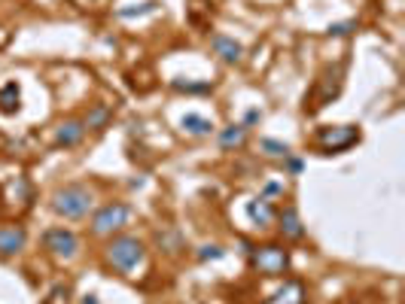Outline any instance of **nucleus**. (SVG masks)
Returning <instances> with one entry per match:
<instances>
[{
  "label": "nucleus",
  "mask_w": 405,
  "mask_h": 304,
  "mask_svg": "<svg viewBox=\"0 0 405 304\" xmlns=\"http://www.w3.org/2000/svg\"><path fill=\"white\" fill-rule=\"evenodd\" d=\"M0 110H4V112L19 110V88H16V83H9L4 92H0Z\"/></svg>",
  "instance_id": "obj_12"
},
{
  "label": "nucleus",
  "mask_w": 405,
  "mask_h": 304,
  "mask_svg": "<svg viewBox=\"0 0 405 304\" xmlns=\"http://www.w3.org/2000/svg\"><path fill=\"white\" fill-rule=\"evenodd\" d=\"M83 304H98V301H95V295H88V298H86Z\"/></svg>",
  "instance_id": "obj_20"
},
{
  "label": "nucleus",
  "mask_w": 405,
  "mask_h": 304,
  "mask_svg": "<svg viewBox=\"0 0 405 304\" xmlns=\"http://www.w3.org/2000/svg\"><path fill=\"white\" fill-rule=\"evenodd\" d=\"M280 231H284L287 238H292V241H299L302 234H305V229H302V222H299V213L292 207H287L284 213H280Z\"/></svg>",
  "instance_id": "obj_10"
},
{
  "label": "nucleus",
  "mask_w": 405,
  "mask_h": 304,
  "mask_svg": "<svg viewBox=\"0 0 405 304\" xmlns=\"http://www.w3.org/2000/svg\"><path fill=\"white\" fill-rule=\"evenodd\" d=\"M83 134H86L83 122H64L61 131H58V146H73V143H80Z\"/></svg>",
  "instance_id": "obj_11"
},
{
  "label": "nucleus",
  "mask_w": 405,
  "mask_h": 304,
  "mask_svg": "<svg viewBox=\"0 0 405 304\" xmlns=\"http://www.w3.org/2000/svg\"><path fill=\"white\" fill-rule=\"evenodd\" d=\"M351 28H354V25H332V28H329V33H339V37H342V33H347Z\"/></svg>",
  "instance_id": "obj_19"
},
{
  "label": "nucleus",
  "mask_w": 405,
  "mask_h": 304,
  "mask_svg": "<svg viewBox=\"0 0 405 304\" xmlns=\"http://www.w3.org/2000/svg\"><path fill=\"white\" fill-rule=\"evenodd\" d=\"M183 128L189 131V134H210V122L207 119H201V116H193V112H189V116H183Z\"/></svg>",
  "instance_id": "obj_14"
},
{
  "label": "nucleus",
  "mask_w": 405,
  "mask_h": 304,
  "mask_svg": "<svg viewBox=\"0 0 405 304\" xmlns=\"http://www.w3.org/2000/svg\"><path fill=\"white\" fill-rule=\"evenodd\" d=\"M302 301H305V286L299 280H287L284 289H277L265 304H302Z\"/></svg>",
  "instance_id": "obj_7"
},
{
  "label": "nucleus",
  "mask_w": 405,
  "mask_h": 304,
  "mask_svg": "<svg viewBox=\"0 0 405 304\" xmlns=\"http://www.w3.org/2000/svg\"><path fill=\"white\" fill-rule=\"evenodd\" d=\"M107 116H110V110H107V107H95L92 112H88L86 125H88V128H101V125L107 122Z\"/></svg>",
  "instance_id": "obj_16"
},
{
  "label": "nucleus",
  "mask_w": 405,
  "mask_h": 304,
  "mask_svg": "<svg viewBox=\"0 0 405 304\" xmlns=\"http://www.w3.org/2000/svg\"><path fill=\"white\" fill-rule=\"evenodd\" d=\"M25 229H0V256H13L25 246Z\"/></svg>",
  "instance_id": "obj_8"
},
{
  "label": "nucleus",
  "mask_w": 405,
  "mask_h": 304,
  "mask_svg": "<svg viewBox=\"0 0 405 304\" xmlns=\"http://www.w3.org/2000/svg\"><path fill=\"white\" fill-rule=\"evenodd\" d=\"M262 150L268 152V155H289V146L287 143H277V140H262Z\"/></svg>",
  "instance_id": "obj_17"
},
{
  "label": "nucleus",
  "mask_w": 405,
  "mask_h": 304,
  "mask_svg": "<svg viewBox=\"0 0 405 304\" xmlns=\"http://www.w3.org/2000/svg\"><path fill=\"white\" fill-rule=\"evenodd\" d=\"M43 246L58 258H73L76 250H80V241H76V234L67 231V229H49L43 234Z\"/></svg>",
  "instance_id": "obj_5"
},
{
  "label": "nucleus",
  "mask_w": 405,
  "mask_h": 304,
  "mask_svg": "<svg viewBox=\"0 0 405 304\" xmlns=\"http://www.w3.org/2000/svg\"><path fill=\"white\" fill-rule=\"evenodd\" d=\"M244 134H247V128H244V125H232V128L222 131L220 143L226 146V150H232V146H241V143H244Z\"/></svg>",
  "instance_id": "obj_13"
},
{
  "label": "nucleus",
  "mask_w": 405,
  "mask_h": 304,
  "mask_svg": "<svg viewBox=\"0 0 405 304\" xmlns=\"http://www.w3.org/2000/svg\"><path fill=\"white\" fill-rule=\"evenodd\" d=\"M143 258V243L138 238H116L107 246V262L116 271H134Z\"/></svg>",
  "instance_id": "obj_2"
},
{
  "label": "nucleus",
  "mask_w": 405,
  "mask_h": 304,
  "mask_svg": "<svg viewBox=\"0 0 405 304\" xmlns=\"http://www.w3.org/2000/svg\"><path fill=\"white\" fill-rule=\"evenodd\" d=\"M52 210L67 219H80L92 210V192L86 186H64L52 195Z\"/></svg>",
  "instance_id": "obj_1"
},
{
  "label": "nucleus",
  "mask_w": 405,
  "mask_h": 304,
  "mask_svg": "<svg viewBox=\"0 0 405 304\" xmlns=\"http://www.w3.org/2000/svg\"><path fill=\"white\" fill-rule=\"evenodd\" d=\"M247 210H250L253 222H260V225H265L268 219H272V210H268V204H265V201H260V204H250Z\"/></svg>",
  "instance_id": "obj_15"
},
{
  "label": "nucleus",
  "mask_w": 405,
  "mask_h": 304,
  "mask_svg": "<svg viewBox=\"0 0 405 304\" xmlns=\"http://www.w3.org/2000/svg\"><path fill=\"white\" fill-rule=\"evenodd\" d=\"M128 216H131L128 204H107L104 210L95 213L92 231H95V234H113L116 229H122V225L128 222Z\"/></svg>",
  "instance_id": "obj_3"
},
{
  "label": "nucleus",
  "mask_w": 405,
  "mask_h": 304,
  "mask_svg": "<svg viewBox=\"0 0 405 304\" xmlns=\"http://www.w3.org/2000/svg\"><path fill=\"white\" fill-rule=\"evenodd\" d=\"M210 46L217 49L220 58H222V61H229V64H238V61H241V55H244V49H241L235 40H229V37H213V40H210Z\"/></svg>",
  "instance_id": "obj_9"
},
{
  "label": "nucleus",
  "mask_w": 405,
  "mask_h": 304,
  "mask_svg": "<svg viewBox=\"0 0 405 304\" xmlns=\"http://www.w3.org/2000/svg\"><path fill=\"white\" fill-rule=\"evenodd\" d=\"M220 246H205V253H201V258H220Z\"/></svg>",
  "instance_id": "obj_18"
},
{
  "label": "nucleus",
  "mask_w": 405,
  "mask_h": 304,
  "mask_svg": "<svg viewBox=\"0 0 405 304\" xmlns=\"http://www.w3.org/2000/svg\"><path fill=\"white\" fill-rule=\"evenodd\" d=\"M359 137L357 134V128H351V125H342V128H320L317 131V146H323L326 152H342V150H347L354 140Z\"/></svg>",
  "instance_id": "obj_6"
},
{
  "label": "nucleus",
  "mask_w": 405,
  "mask_h": 304,
  "mask_svg": "<svg viewBox=\"0 0 405 304\" xmlns=\"http://www.w3.org/2000/svg\"><path fill=\"white\" fill-rule=\"evenodd\" d=\"M253 265L260 268L262 274L277 277V274H284V271H287L289 256H287L284 246H262V250H256V253H253Z\"/></svg>",
  "instance_id": "obj_4"
}]
</instances>
